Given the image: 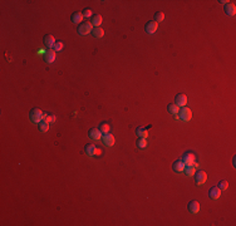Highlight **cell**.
Listing matches in <instances>:
<instances>
[{"mask_svg":"<svg viewBox=\"0 0 236 226\" xmlns=\"http://www.w3.org/2000/svg\"><path fill=\"white\" fill-rule=\"evenodd\" d=\"M43 117H44V113L39 109V108H33L30 112H29V118L31 122L34 123H39L43 121Z\"/></svg>","mask_w":236,"mask_h":226,"instance_id":"obj_1","label":"cell"},{"mask_svg":"<svg viewBox=\"0 0 236 226\" xmlns=\"http://www.w3.org/2000/svg\"><path fill=\"white\" fill-rule=\"evenodd\" d=\"M92 29H93V25L90 21H86V23H81L78 25V33L81 35H87L89 33H92Z\"/></svg>","mask_w":236,"mask_h":226,"instance_id":"obj_2","label":"cell"},{"mask_svg":"<svg viewBox=\"0 0 236 226\" xmlns=\"http://www.w3.org/2000/svg\"><path fill=\"white\" fill-rule=\"evenodd\" d=\"M193 176H195V181H196V183H197L198 186L204 185V183L206 182V180H207V175H206V172H205V171H202V170L196 171Z\"/></svg>","mask_w":236,"mask_h":226,"instance_id":"obj_3","label":"cell"},{"mask_svg":"<svg viewBox=\"0 0 236 226\" xmlns=\"http://www.w3.org/2000/svg\"><path fill=\"white\" fill-rule=\"evenodd\" d=\"M178 117H180L182 121L187 122V121H190V119L192 118V111H191L190 108H187V107H182V108L180 109V112H178Z\"/></svg>","mask_w":236,"mask_h":226,"instance_id":"obj_4","label":"cell"},{"mask_svg":"<svg viewBox=\"0 0 236 226\" xmlns=\"http://www.w3.org/2000/svg\"><path fill=\"white\" fill-rule=\"evenodd\" d=\"M181 161L185 164V166H192V164L195 162V155H193L192 152H186V153L182 156Z\"/></svg>","mask_w":236,"mask_h":226,"instance_id":"obj_5","label":"cell"},{"mask_svg":"<svg viewBox=\"0 0 236 226\" xmlns=\"http://www.w3.org/2000/svg\"><path fill=\"white\" fill-rule=\"evenodd\" d=\"M187 103V95L183 93H180L175 97V104H177L178 107H185Z\"/></svg>","mask_w":236,"mask_h":226,"instance_id":"obj_6","label":"cell"},{"mask_svg":"<svg viewBox=\"0 0 236 226\" xmlns=\"http://www.w3.org/2000/svg\"><path fill=\"white\" fill-rule=\"evenodd\" d=\"M43 44H44V47L48 48V49L53 48V45L55 44V39H54V37L50 35V34L44 35V38H43Z\"/></svg>","mask_w":236,"mask_h":226,"instance_id":"obj_7","label":"cell"},{"mask_svg":"<svg viewBox=\"0 0 236 226\" xmlns=\"http://www.w3.org/2000/svg\"><path fill=\"white\" fill-rule=\"evenodd\" d=\"M55 53L53 49H47L45 53H44V60L48 63V64H52L54 60H55Z\"/></svg>","mask_w":236,"mask_h":226,"instance_id":"obj_8","label":"cell"},{"mask_svg":"<svg viewBox=\"0 0 236 226\" xmlns=\"http://www.w3.org/2000/svg\"><path fill=\"white\" fill-rule=\"evenodd\" d=\"M157 28H158V23H156V21H148L145 25V30H146V33H148V34H153L155 31L157 30Z\"/></svg>","mask_w":236,"mask_h":226,"instance_id":"obj_9","label":"cell"},{"mask_svg":"<svg viewBox=\"0 0 236 226\" xmlns=\"http://www.w3.org/2000/svg\"><path fill=\"white\" fill-rule=\"evenodd\" d=\"M102 141H103V143H104L106 146H108V147H112V146L114 145V137H113L111 133H104V135H102Z\"/></svg>","mask_w":236,"mask_h":226,"instance_id":"obj_10","label":"cell"},{"mask_svg":"<svg viewBox=\"0 0 236 226\" xmlns=\"http://www.w3.org/2000/svg\"><path fill=\"white\" fill-rule=\"evenodd\" d=\"M209 196H210V199H212V200H217V199L221 196V190L219 188V186H215V187L210 188Z\"/></svg>","mask_w":236,"mask_h":226,"instance_id":"obj_11","label":"cell"},{"mask_svg":"<svg viewBox=\"0 0 236 226\" xmlns=\"http://www.w3.org/2000/svg\"><path fill=\"white\" fill-rule=\"evenodd\" d=\"M187 209H188V211L191 212V214H198V211H200V204H198V201H191V202H188V206H187Z\"/></svg>","mask_w":236,"mask_h":226,"instance_id":"obj_12","label":"cell"},{"mask_svg":"<svg viewBox=\"0 0 236 226\" xmlns=\"http://www.w3.org/2000/svg\"><path fill=\"white\" fill-rule=\"evenodd\" d=\"M88 136H89V138H92V140H99V138H102V133H100V131L98 130V128H90L89 132H88Z\"/></svg>","mask_w":236,"mask_h":226,"instance_id":"obj_13","label":"cell"},{"mask_svg":"<svg viewBox=\"0 0 236 226\" xmlns=\"http://www.w3.org/2000/svg\"><path fill=\"white\" fill-rule=\"evenodd\" d=\"M90 34H92L94 38H102V37L104 35V30L100 28V26H93Z\"/></svg>","mask_w":236,"mask_h":226,"instance_id":"obj_14","label":"cell"},{"mask_svg":"<svg viewBox=\"0 0 236 226\" xmlns=\"http://www.w3.org/2000/svg\"><path fill=\"white\" fill-rule=\"evenodd\" d=\"M225 13H226V15H229V16L235 15V13H236V7H235V4H234V3L226 4V5H225Z\"/></svg>","mask_w":236,"mask_h":226,"instance_id":"obj_15","label":"cell"},{"mask_svg":"<svg viewBox=\"0 0 236 226\" xmlns=\"http://www.w3.org/2000/svg\"><path fill=\"white\" fill-rule=\"evenodd\" d=\"M185 164L182 162L181 159H177V161H175L174 162V166H172V168H174V171L175 172H182L183 170H185Z\"/></svg>","mask_w":236,"mask_h":226,"instance_id":"obj_16","label":"cell"},{"mask_svg":"<svg viewBox=\"0 0 236 226\" xmlns=\"http://www.w3.org/2000/svg\"><path fill=\"white\" fill-rule=\"evenodd\" d=\"M71 20H72V23H74V24H78V23L81 24L82 20H83V15H82V13H78V12L73 13L72 16H71Z\"/></svg>","mask_w":236,"mask_h":226,"instance_id":"obj_17","label":"cell"},{"mask_svg":"<svg viewBox=\"0 0 236 226\" xmlns=\"http://www.w3.org/2000/svg\"><path fill=\"white\" fill-rule=\"evenodd\" d=\"M136 135H137L138 138H146L148 136V132H147V130L145 127H138L136 130Z\"/></svg>","mask_w":236,"mask_h":226,"instance_id":"obj_18","label":"cell"},{"mask_svg":"<svg viewBox=\"0 0 236 226\" xmlns=\"http://www.w3.org/2000/svg\"><path fill=\"white\" fill-rule=\"evenodd\" d=\"M84 151H86V153H87L88 156H94V155H95V151H97V147H95L94 145L89 143V145H87V146L84 147Z\"/></svg>","mask_w":236,"mask_h":226,"instance_id":"obj_19","label":"cell"},{"mask_svg":"<svg viewBox=\"0 0 236 226\" xmlns=\"http://www.w3.org/2000/svg\"><path fill=\"white\" fill-rule=\"evenodd\" d=\"M90 23H92V25H93V26H100V24H102V16H100L99 14L93 15V16H92Z\"/></svg>","mask_w":236,"mask_h":226,"instance_id":"obj_20","label":"cell"},{"mask_svg":"<svg viewBox=\"0 0 236 226\" xmlns=\"http://www.w3.org/2000/svg\"><path fill=\"white\" fill-rule=\"evenodd\" d=\"M180 107L177 106V104H175V103H172V104H170L167 107V111H168V113H171V114H174V116H176L178 112H180V109H178Z\"/></svg>","mask_w":236,"mask_h":226,"instance_id":"obj_21","label":"cell"},{"mask_svg":"<svg viewBox=\"0 0 236 226\" xmlns=\"http://www.w3.org/2000/svg\"><path fill=\"white\" fill-rule=\"evenodd\" d=\"M98 130L100 131V133H109V130H111V127H109V124L108 123H106V122H103V123H100V126H99V128Z\"/></svg>","mask_w":236,"mask_h":226,"instance_id":"obj_22","label":"cell"},{"mask_svg":"<svg viewBox=\"0 0 236 226\" xmlns=\"http://www.w3.org/2000/svg\"><path fill=\"white\" fill-rule=\"evenodd\" d=\"M38 128H39L40 132H48V130H49V123H47L45 121H42V122L38 123Z\"/></svg>","mask_w":236,"mask_h":226,"instance_id":"obj_23","label":"cell"},{"mask_svg":"<svg viewBox=\"0 0 236 226\" xmlns=\"http://www.w3.org/2000/svg\"><path fill=\"white\" fill-rule=\"evenodd\" d=\"M183 172L186 173V176H193L195 172H196V167H193V166H186L185 170H183Z\"/></svg>","mask_w":236,"mask_h":226,"instance_id":"obj_24","label":"cell"},{"mask_svg":"<svg viewBox=\"0 0 236 226\" xmlns=\"http://www.w3.org/2000/svg\"><path fill=\"white\" fill-rule=\"evenodd\" d=\"M43 121H45L47 123H53L55 121V116L54 114H49V113H44Z\"/></svg>","mask_w":236,"mask_h":226,"instance_id":"obj_25","label":"cell"},{"mask_svg":"<svg viewBox=\"0 0 236 226\" xmlns=\"http://www.w3.org/2000/svg\"><path fill=\"white\" fill-rule=\"evenodd\" d=\"M136 145H137L138 148H145L147 146V141H146V138H138Z\"/></svg>","mask_w":236,"mask_h":226,"instance_id":"obj_26","label":"cell"},{"mask_svg":"<svg viewBox=\"0 0 236 226\" xmlns=\"http://www.w3.org/2000/svg\"><path fill=\"white\" fill-rule=\"evenodd\" d=\"M164 19V14L162 13V12H157L156 14H155V21L156 23H160V21H162Z\"/></svg>","mask_w":236,"mask_h":226,"instance_id":"obj_27","label":"cell"},{"mask_svg":"<svg viewBox=\"0 0 236 226\" xmlns=\"http://www.w3.org/2000/svg\"><path fill=\"white\" fill-rule=\"evenodd\" d=\"M63 49V42H55V44L53 45V50L54 52H59Z\"/></svg>","mask_w":236,"mask_h":226,"instance_id":"obj_28","label":"cell"},{"mask_svg":"<svg viewBox=\"0 0 236 226\" xmlns=\"http://www.w3.org/2000/svg\"><path fill=\"white\" fill-rule=\"evenodd\" d=\"M229 187V182L226 181V180H222V181H220L219 182V188L222 191V190H226Z\"/></svg>","mask_w":236,"mask_h":226,"instance_id":"obj_29","label":"cell"},{"mask_svg":"<svg viewBox=\"0 0 236 226\" xmlns=\"http://www.w3.org/2000/svg\"><path fill=\"white\" fill-rule=\"evenodd\" d=\"M82 15H83V18H89V16H92V10L90 9H84L82 12Z\"/></svg>","mask_w":236,"mask_h":226,"instance_id":"obj_30","label":"cell"},{"mask_svg":"<svg viewBox=\"0 0 236 226\" xmlns=\"http://www.w3.org/2000/svg\"><path fill=\"white\" fill-rule=\"evenodd\" d=\"M100 153H102V150H100V148H97V151H95V155H100Z\"/></svg>","mask_w":236,"mask_h":226,"instance_id":"obj_31","label":"cell"}]
</instances>
